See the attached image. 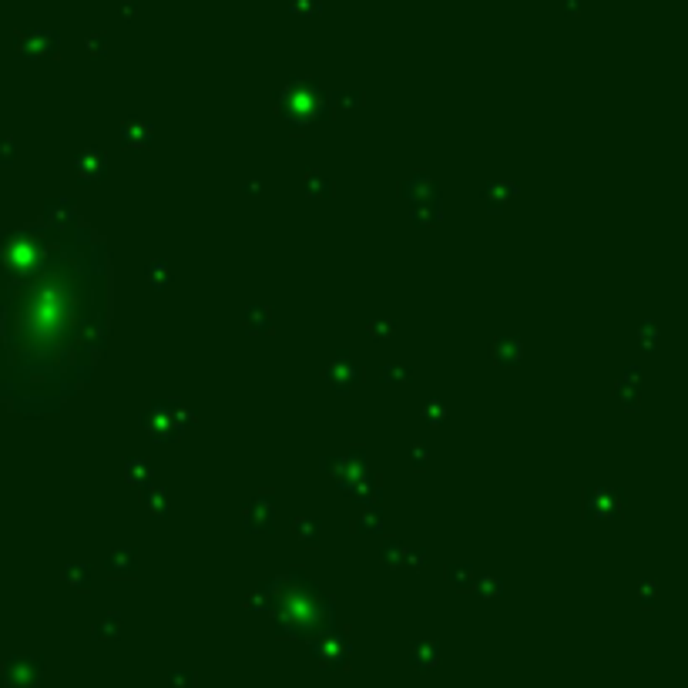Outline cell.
Returning <instances> with one entry per match:
<instances>
[{"mask_svg":"<svg viewBox=\"0 0 688 688\" xmlns=\"http://www.w3.org/2000/svg\"><path fill=\"white\" fill-rule=\"evenodd\" d=\"M4 309L0 322L7 333L0 350L11 356V376H27L37 356V343L44 346L41 380H67L84 363L88 333H91V292L84 289L81 269L61 265H7Z\"/></svg>","mask_w":688,"mask_h":688,"instance_id":"obj_1","label":"cell"}]
</instances>
